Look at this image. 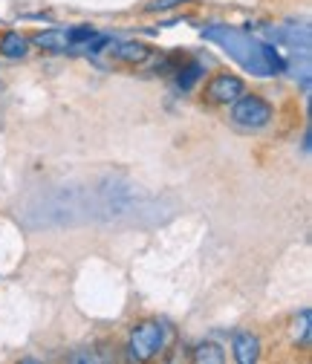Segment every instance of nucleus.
<instances>
[{
	"mask_svg": "<svg viewBox=\"0 0 312 364\" xmlns=\"http://www.w3.org/2000/svg\"><path fill=\"white\" fill-rule=\"evenodd\" d=\"M222 358V347H217V344H211V341H205V344H200L197 350H194V361H200V364H220Z\"/></svg>",
	"mask_w": 312,
	"mask_h": 364,
	"instance_id": "obj_10",
	"label": "nucleus"
},
{
	"mask_svg": "<svg viewBox=\"0 0 312 364\" xmlns=\"http://www.w3.org/2000/svg\"><path fill=\"white\" fill-rule=\"evenodd\" d=\"M173 4H185V0H154L148 9H151V12H159V9H171Z\"/></svg>",
	"mask_w": 312,
	"mask_h": 364,
	"instance_id": "obj_13",
	"label": "nucleus"
},
{
	"mask_svg": "<svg viewBox=\"0 0 312 364\" xmlns=\"http://www.w3.org/2000/svg\"><path fill=\"white\" fill-rule=\"evenodd\" d=\"M35 43H38V47H43V50H50V53H61V50L70 47V41H67V32H64V29H50V32H43V35L35 38Z\"/></svg>",
	"mask_w": 312,
	"mask_h": 364,
	"instance_id": "obj_8",
	"label": "nucleus"
},
{
	"mask_svg": "<svg viewBox=\"0 0 312 364\" xmlns=\"http://www.w3.org/2000/svg\"><path fill=\"white\" fill-rule=\"evenodd\" d=\"M0 53L6 58H23L29 53V41L21 32H4V38H0Z\"/></svg>",
	"mask_w": 312,
	"mask_h": 364,
	"instance_id": "obj_7",
	"label": "nucleus"
},
{
	"mask_svg": "<svg viewBox=\"0 0 312 364\" xmlns=\"http://www.w3.org/2000/svg\"><path fill=\"white\" fill-rule=\"evenodd\" d=\"M232 119L246 130H260L272 122V105L260 96H237L232 102Z\"/></svg>",
	"mask_w": 312,
	"mask_h": 364,
	"instance_id": "obj_3",
	"label": "nucleus"
},
{
	"mask_svg": "<svg viewBox=\"0 0 312 364\" xmlns=\"http://www.w3.org/2000/svg\"><path fill=\"white\" fill-rule=\"evenodd\" d=\"M113 55L119 61H124V64H145L151 58V47H148V43H142V41H124V43H119V47H116Z\"/></svg>",
	"mask_w": 312,
	"mask_h": 364,
	"instance_id": "obj_6",
	"label": "nucleus"
},
{
	"mask_svg": "<svg viewBox=\"0 0 312 364\" xmlns=\"http://www.w3.org/2000/svg\"><path fill=\"white\" fill-rule=\"evenodd\" d=\"M232 347H235V358L240 364H254L260 358V338L249 330H237L232 338Z\"/></svg>",
	"mask_w": 312,
	"mask_h": 364,
	"instance_id": "obj_5",
	"label": "nucleus"
},
{
	"mask_svg": "<svg viewBox=\"0 0 312 364\" xmlns=\"http://www.w3.org/2000/svg\"><path fill=\"white\" fill-rule=\"evenodd\" d=\"M309 327H312V312L309 309H301V315L295 318V324H292V341L306 347L309 344Z\"/></svg>",
	"mask_w": 312,
	"mask_h": 364,
	"instance_id": "obj_9",
	"label": "nucleus"
},
{
	"mask_svg": "<svg viewBox=\"0 0 312 364\" xmlns=\"http://www.w3.org/2000/svg\"><path fill=\"white\" fill-rule=\"evenodd\" d=\"M203 35H205L208 41L220 43L222 50H229V55H232L240 67L252 70V73L260 75V78L272 75V73H278V70L284 67L281 55H278L272 47H266V43L254 41V38L246 35V32H237V29H229V26H208V29H203Z\"/></svg>",
	"mask_w": 312,
	"mask_h": 364,
	"instance_id": "obj_1",
	"label": "nucleus"
},
{
	"mask_svg": "<svg viewBox=\"0 0 312 364\" xmlns=\"http://www.w3.org/2000/svg\"><path fill=\"white\" fill-rule=\"evenodd\" d=\"M165 341H168L165 324H159V321H142V324H136V327L130 330L127 355L133 361H148V358H154V355L162 353Z\"/></svg>",
	"mask_w": 312,
	"mask_h": 364,
	"instance_id": "obj_2",
	"label": "nucleus"
},
{
	"mask_svg": "<svg viewBox=\"0 0 312 364\" xmlns=\"http://www.w3.org/2000/svg\"><path fill=\"white\" fill-rule=\"evenodd\" d=\"M96 35H99V32H96L93 26H75V29L67 32V41H70V43H90Z\"/></svg>",
	"mask_w": 312,
	"mask_h": 364,
	"instance_id": "obj_12",
	"label": "nucleus"
},
{
	"mask_svg": "<svg viewBox=\"0 0 312 364\" xmlns=\"http://www.w3.org/2000/svg\"><path fill=\"white\" fill-rule=\"evenodd\" d=\"M205 70H203V64H197V61H191L188 67H183L180 70V78H176V84H180L183 90H191L197 81H200V75H203Z\"/></svg>",
	"mask_w": 312,
	"mask_h": 364,
	"instance_id": "obj_11",
	"label": "nucleus"
},
{
	"mask_svg": "<svg viewBox=\"0 0 312 364\" xmlns=\"http://www.w3.org/2000/svg\"><path fill=\"white\" fill-rule=\"evenodd\" d=\"M243 78H237V75H232V73H220V75H214L211 81H208V87H205V93H208V99L214 102V105H232L237 96H243Z\"/></svg>",
	"mask_w": 312,
	"mask_h": 364,
	"instance_id": "obj_4",
	"label": "nucleus"
}]
</instances>
